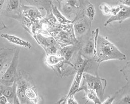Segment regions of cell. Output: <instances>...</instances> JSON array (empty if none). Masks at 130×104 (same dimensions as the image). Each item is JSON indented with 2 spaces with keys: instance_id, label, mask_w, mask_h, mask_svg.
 <instances>
[{
  "instance_id": "obj_1",
  "label": "cell",
  "mask_w": 130,
  "mask_h": 104,
  "mask_svg": "<svg viewBox=\"0 0 130 104\" xmlns=\"http://www.w3.org/2000/svg\"><path fill=\"white\" fill-rule=\"evenodd\" d=\"M17 94L20 104H38L40 97L32 78L26 72L20 71L16 80Z\"/></svg>"
},
{
  "instance_id": "obj_2",
  "label": "cell",
  "mask_w": 130,
  "mask_h": 104,
  "mask_svg": "<svg viewBox=\"0 0 130 104\" xmlns=\"http://www.w3.org/2000/svg\"><path fill=\"white\" fill-rule=\"evenodd\" d=\"M96 58L100 64L110 60H126L127 56L109 40L108 37L98 34L96 42Z\"/></svg>"
},
{
  "instance_id": "obj_3",
  "label": "cell",
  "mask_w": 130,
  "mask_h": 104,
  "mask_svg": "<svg viewBox=\"0 0 130 104\" xmlns=\"http://www.w3.org/2000/svg\"><path fill=\"white\" fill-rule=\"evenodd\" d=\"M59 10L69 21H72L84 16L89 0H56Z\"/></svg>"
},
{
  "instance_id": "obj_4",
  "label": "cell",
  "mask_w": 130,
  "mask_h": 104,
  "mask_svg": "<svg viewBox=\"0 0 130 104\" xmlns=\"http://www.w3.org/2000/svg\"><path fill=\"white\" fill-rule=\"evenodd\" d=\"M83 82L82 86L94 91L98 95L101 103L104 97L105 91L107 86V80L89 73H83Z\"/></svg>"
},
{
  "instance_id": "obj_5",
  "label": "cell",
  "mask_w": 130,
  "mask_h": 104,
  "mask_svg": "<svg viewBox=\"0 0 130 104\" xmlns=\"http://www.w3.org/2000/svg\"><path fill=\"white\" fill-rule=\"evenodd\" d=\"M21 49L16 48L11 63L6 72L0 79V83L3 85L10 86L13 85L16 81L18 72L17 71L19 61V57Z\"/></svg>"
},
{
  "instance_id": "obj_6",
  "label": "cell",
  "mask_w": 130,
  "mask_h": 104,
  "mask_svg": "<svg viewBox=\"0 0 130 104\" xmlns=\"http://www.w3.org/2000/svg\"><path fill=\"white\" fill-rule=\"evenodd\" d=\"M91 23L85 15L73 22L74 34L78 42H83L91 33Z\"/></svg>"
},
{
  "instance_id": "obj_7",
  "label": "cell",
  "mask_w": 130,
  "mask_h": 104,
  "mask_svg": "<svg viewBox=\"0 0 130 104\" xmlns=\"http://www.w3.org/2000/svg\"><path fill=\"white\" fill-rule=\"evenodd\" d=\"M99 30L97 28L95 31H91L82 43L80 52L83 57L85 58H91L96 57V42Z\"/></svg>"
},
{
  "instance_id": "obj_8",
  "label": "cell",
  "mask_w": 130,
  "mask_h": 104,
  "mask_svg": "<svg viewBox=\"0 0 130 104\" xmlns=\"http://www.w3.org/2000/svg\"><path fill=\"white\" fill-rule=\"evenodd\" d=\"M54 38L61 47L78 42L74 34L73 23L65 24L64 28Z\"/></svg>"
},
{
  "instance_id": "obj_9",
  "label": "cell",
  "mask_w": 130,
  "mask_h": 104,
  "mask_svg": "<svg viewBox=\"0 0 130 104\" xmlns=\"http://www.w3.org/2000/svg\"><path fill=\"white\" fill-rule=\"evenodd\" d=\"M22 1L5 0L1 14L8 17L20 21L22 18Z\"/></svg>"
},
{
  "instance_id": "obj_10",
  "label": "cell",
  "mask_w": 130,
  "mask_h": 104,
  "mask_svg": "<svg viewBox=\"0 0 130 104\" xmlns=\"http://www.w3.org/2000/svg\"><path fill=\"white\" fill-rule=\"evenodd\" d=\"M87 61V58H85V61L84 64L77 70L76 73V75L74 78V80L72 82V83L68 93L65 96L63 97L60 100H59V101L57 102V104H64L65 99L69 96H70L71 94H75L77 92H78V90L80 87L82 80L83 79V73L84 72V69Z\"/></svg>"
},
{
  "instance_id": "obj_11",
  "label": "cell",
  "mask_w": 130,
  "mask_h": 104,
  "mask_svg": "<svg viewBox=\"0 0 130 104\" xmlns=\"http://www.w3.org/2000/svg\"><path fill=\"white\" fill-rule=\"evenodd\" d=\"M14 48H0V79L7 70L13 56Z\"/></svg>"
},
{
  "instance_id": "obj_12",
  "label": "cell",
  "mask_w": 130,
  "mask_h": 104,
  "mask_svg": "<svg viewBox=\"0 0 130 104\" xmlns=\"http://www.w3.org/2000/svg\"><path fill=\"white\" fill-rule=\"evenodd\" d=\"M52 69L56 73L57 75L60 77H68L76 74L77 70L74 65L71 62L63 60L58 64L54 66Z\"/></svg>"
},
{
  "instance_id": "obj_13",
  "label": "cell",
  "mask_w": 130,
  "mask_h": 104,
  "mask_svg": "<svg viewBox=\"0 0 130 104\" xmlns=\"http://www.w3.org/2000/svg\"><path fill=\"white\" fill-rule=\"evenodd\" d=\"M21 8L22 15L28 19L33 24L39 22L44 18L40 10L35 7L22 4Z\"/></svg>"
},
{
  "instance_id": "obj_14",
  "label": "cell",
  "mask_w": 130,
  "mask_h": 104,
  "mask_svg": "<svg viewBox=\"0 0 130 104\" xmlns=\"http://www.w3.org/2000/svg\"><path fill=\"white\" fill-rule=\"evenodd\" d=\"M130 17V7L122 5V7L119 11L114 16H111L106 21L104 24V27H107L112 22L117 21L121 23L124 21L129 19Z\"/></svg>"
},
{
  "instance_id": "obj_15",
  "label": "cell",
  "mask_w": 130,
  "mask_h": 104,
  "mask_svg": "<svg viewBox=\"0 0 130 104\" xmlns=\"http://www.w3.org/2000/svg\"><path fill=\"white\" fill-rule=\"evenodd\" d=\"M82 43L78 42L74 44L68 45L61 47L58 54L62 56L67 61H70L76 52H77L81 48Z\"/></svg>"
},
{
  "instance_id": "obj_16",
  "label": "cell",
  "mask_w": 130,
  "mask_h": 104,
  "mask_svg": "<svg viewBox=\"0 0 130 104\" xmlns=\"http://www.w3.org/2000/svg\"><path fill=\"white\" fill-rule=\"evenodd\" d=\"M2 93L8 101L9 104H20L17 94L16 81L10 86L2 85Z\"/></svg>"
},
{
  "instance_id": "obj_17",
  "label": "cell",
  "mask_w": 130,
  "mask_h": 104,
  "mask_svg": "<svg viewBox=\"0 0 130 104\" xmlns=\"http://www.w3.org/2000/svg\"><path fill=\"white\" fill-rule=\"evenodd\" d=\"M22 4L34 6L39 10H45L46 14L51 12V4L53 0H21Z\"/></svg>"
},
{
  "instance_id": "obj_18",
  "label": "cell",
  "mask_w": 130,
  "mask_h": 104,
  "mask_svg": "<svg viewBox=\"0 0 130 104\" xmlns=\"http://www.w3.org/2000/svg\"><path fill=\"white\" fill-rule=\"evenodd\" d=\"M0 36L2 38L6 40L11 43H13L19 46L24 47L26 49H30L32 47V45L30 43V42L22 39L18 37L17 36L8 33H1Z\"/></svg>"
},
{
  "instance_id": "obj_19",
  "label": "cell",
  "mask_w": 130,
  "mask_h": 104,
  "mask_svg": "<svg viewBox=\"0 0 130 104\" xmlns=\"http://www.w3.org/2000/svg\"><path fill=\"white\" fill-rule=\"evenodd\" d=\"M33 37L43 48L44 50L57 43L54 38L50 35H45L41 33H36L33 35Z\"/></svg>"
},
{
  "instance_id": "obj_20",
  "label": "cell",
  "mask_w": 130,
  "mask_h": 104,
  "mask_svg": "<svg viewBox=\"0 0 130 104\" xmlns=\"http://www.w3.org/2000/svg\"><path fill=\"white\" fill-rule=\"evenodd\" d=\"M100 64L98 63L96 57L87 58V61L85 67L84 72L91 75H98V71Z\"/></svg>"
},
{
  "instance_id": "obj_21",
  "label": "cell",
  "mask_w": 130,
  "mask_h": 104,
  "mask_svg": "<svg viewBox=\"0 0 130 104\" xmlns=\"http://www.w3.org/2000/svg\"><path fill=\"white\" fill-rule=\"evenodd\" d=\"M81 91H85V99L86 100V103L91 102L94 104H101V101L99 100L96 93L93 90L88 89L86 87L81 86L78 90V92Z\"/></svg>"
},
{
  "instance_id": "obj_22",
  "label": "cell",
  "mask_w": 130,
  "mask_h": 104,
  "mask_svg": "<svg viewBox=\"0 0 130 104\" xmlns=\"http://www.w3.org/2000/svg\"><path fill=\"white\" fill-rule=\"evenodd\" d=\"M51 12L54 15L56 20L58 21V22L60 24L65 25V24L73 23L72 21L68 20L65 17L64 15L60 11V10H59L57 6L55 5L54 4L52 3L51 4Z\"/></svg>"
},
{
  "instance_id": "obj_23",
  "label": "cell",
  "mask_w": 130,
  "mask_h": 104,
  "mask_svg": "<svg viewBox=\"0 0 130 104\" xmlns=\"http://www.w3.org/2000/svg\"><path fill=\"white\" fill-rule=\"evenodd\" d=\"M64 58L59 54H53L46 55L45 59L46 64L51 68H53L56 65L58 64Z\"/></svg>"
},
{
  "instance_id": "obj_24",
  "label": "cell",
  "mask_w": 130,
  "mask_h": 104,
  "mask_svg": "<svg viewBox=\"0 0 130 104\" xmlns=\"http://www.w3.org/2000/svg\"><path fill=\"white\" fill-rule=\"evenodd\" d=\"M84 15L92 22L96 15V10L94 6L90 2H88L84 10Z\"/></svg>"
},
{
  "instance_id": "obj_25",
  "label": "cell",
  "mask_w": 130,
  "mask_h": 104,
  "mask_svg": "<svg viewBox=\"0 0 130 104\" xmlns=\"http://www.w3.org/2000/svg\"><path fill=\"white\" fill-rule=\"evenodd\" d=\"M111 7L109 5L105 3H102L99 6V9L101 11L102 14L106 16L110 15Z\"/></svg>"
},
{
  "instance_id": "obj_26",
  "label": "cell",
  "mask_w": 130,
  "mask_h": 104,
  "mask_svg": "<svg viewBox=\"0 0 130 104\" xmlns=\"http://www.w3.org/2000/svg\"><path fill=\"white\" fill-rule=\"evenodd\" d=\"M123 74L124 75L126 79L128 82H130V62L127 63L126 65L121 70Z\"/></svg>"
},
{
  "instance_id": "obj_27",
  "label": "cell",
  "mask_w": 130,
  "mask_h": 104,
  "mask_svg": "<svg viewBox=\"0 0 130 104\" xmlns=\"http://www.w3.org/2000/svg\"><path fill=\"white\" fill-rule=\"evenodd\" d=\"M115 103L118 104H130V96L129 94H124L123 95L122 98L118 101L116 102Z\"/></svg>"
},
{
  "instance_id": "obj_28",
  "label": "cell",
  "mask_w": 130,
  "mask_h": 104,
  "mask_svg": "<svg viewBox=\"0 0 130 104\" xmlns=\"http://www.w3.org/2000/svg\"><path fill=\"white\" fill-rule=\"evenodd\" d=\"M117 97V93H115V94L109 96L108 98H107L105 101H102L101 104H114L115 99Z\"/></svg>"
},
{
  "instance_id": "obj_29",
  "label": "cell",
  "mask_w": 130,
  "mask_h": 104,
  "mask_svg": "<svg viewBox=\"0 0 130 104\" xmlns=\"http://www.w3.org/2000/svg\"><path fill=\"white\" fill-rule=\"evenodd\" d=\"M75 94H73L69 96L66 99L64 104H78L75 98Z\"/></svg>"
},
{
  "instance_id": "obj_30",
  "label": "cell",
  "mask_w": 130,
  "mask_h": 104,
  "mask_svg": "<svg viewBox=\"0 0 130 104\" xmlns=\"http://www.w3.org/2000/svg\"><path fill=\"white\" fill-rule=\"evenodd\" d=\"M122 5L117 4L116 6L111 7V10H110V15L111 16H114L116 15L121 9Z\"/></svg>"
},
{
  "instance_id": "obj_31",
  "label": "cell",
  "mask_w": 130,
  "mask_h": 104,
  "mask_svg": "<svg viewBox=\"0 0 130 104\" xmlns=\"http://www.w3.org/2000/svg\"><path fill=\"white\" fill-rule=\"evenodd\" d=\"M115 1L118 4L130 7V0H113Z\"/></svg>"
},
{
  "instance_id": "obj_32",
  "label": "cell",
  "mask_w": 130,
  "mask_h": 104,
  "mask_svg": "<svg viewBox=\"0 0 130 104\" xmlns=\"http://www.w3.org/2000/svg\"><path fill=\"white\" fill-rule=\"evenodd\" d=\"M0 104H9L7 98L4 95L0 96Z\"/></svg>"
},
{
  "instance_id": "obj_33",
  "label": "cell",
  "mask_w": 130,
  "mask_h": 104,
  "mask_svg": "<svg viewBox=\"0 0 130 104\" xmlns=\"http://www.w3.org/2000/svg\"><path fill=\"white\" fill-rule=\"evenodd\" d=\"M5 1V0H0V14L1 12L3 7L4 6Z\"/></svg>"
},
{
  "instance_id": "obj_34",
  "label": "cell",
  "mask_w": 130,
  "mask_h": 104,
  "mask_svg": "<svg viewBox=\"0 0 130 104\" xmlns=\"http://www.w3.org/2000/svg\"><path fill=\"white\" fill-rule=\"evenodd\" d=\"M5 28H6V25L2 22L1 21V20H0V30L3 29H5Z\"/></svg>"
}]
</instances>
